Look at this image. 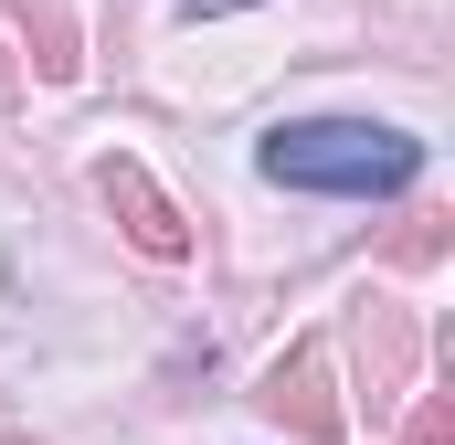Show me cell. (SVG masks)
Here are the masks:
<instances>
[{
  "instance_id": "cell-7",
  "label": "cell",
  "mask_w": 455,
  "mask_h": 445,
  "mask_svg": "<svg viewBox=\"0 0 455 445\" xmlns=\"http://www.w3.org/2000/svg\"><path fill=\"white\" fill-rule=\"evenodd\" d=\"M0 445H21V435H0Z\"/></svg>"
},
{
  "instance_id": "cell-2",
  "label": "cell",
  "mask_w": 455,
  "mask_h": 445,
  "mask_svg": "<svg viewBox=\"0 0 455 445\" xmlns=\"http://www.w3.org/2000/svg\"><path fill=\"white\" fill-rule=\"evenodd\" d=\"M96 191L116 202V222H127V244H138V255H159V265H170V255H191V222H180V202H170V191H159L138 159H96Z\"/></svg>"
},
{
  "instance_id": "cell-1",
  "label": "cell",
  "mask_w": 455,
  "mask_h": 445,
  "mask_svg": "<svg viewBox=\"0 0 455 445\" xmlns=\"http://www.w3.org/2000/svg\"><path fill=\"white\" fill-rule=\"evenodd\" d=\"M265 181H286V191H403L413 170H424V138L413 127H381V117H297V127H275L265 149Z\"/></svg>"
},
{
  "instance_id": "cell-6",
  "label": "cell",
  "mask_w": 455,
  "mask_h": 445,
  "mask_svg": "<svg viewBox=\"0 0 455 445\" xmlns=\"http://www.w3.org/2000/svg\"><path fill=\"white\" fill-rule=\"evenodd\" d=\"M180 11H191V21H212V11H254V0H180Z\"/></svg>"
},
{
  "instance_id": "cell-4",
  "label": "cell",
  "mask_w": 455,
  "mask_h": 445,
  "mask_svg": "<svg viewBox=\"0 0 455 445\" xmlns=\"http://www.w3.org/2000/svg\"><path fill=\"white\" fill-rule=\"evenodd\" d=\"M21 11V32H43V75H75V32H64V11L53 0H11Z\"/></svg>"
},
{
  "instance_id": "cell-3",
  "label": "cell",
  "mask_w": 455,
  "mask_h": 445,
  "mask_svg": "<svg viewBox=\"0 0 455 445\" xmlns=\"http://www.w3.org/2000/svg\"><path fill=\"white\" fill-rule=\"evenodd\" d=\"M265 403H275V414H286L307 445H339V435H349L339 392H329V350H318V339H297V350L265 371Z\"/></svg>"
},
{
  "instance_id": "cell-5",
  "label": "cell",
  "mask_w": 455,
  "mask_h": 445,
  "mask_svg": "<svg viewBox=\"0 0 455 445\" xmlns=\"http://www.w3.org/2000/svg\"><path fill=\"white\" fill-rule=\"evenodd\" d=\"M403 445H455V425H445V392H424V403H413V425H403Z\"/></svg>"
}]
</instances>
